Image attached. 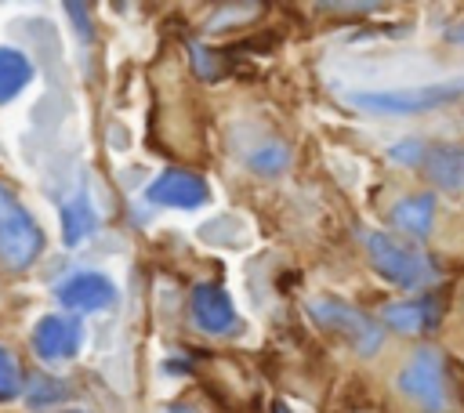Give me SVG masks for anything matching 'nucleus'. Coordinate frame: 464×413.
<instances>
[{"label":"nucleus","mask_w":464,"mask_h":413,"mask_svg":"<svg viewBox=\"0 0 464 413\" xmlns=\"http://www.w3.org/2000/svg\"><path fill=\"white\" fill-rule=\"evenodd\" d=\"M366 257L381 279H388L392 286H402V290H420V286L435 283V275H439L435 261L420 246H413L399 235H388V232L366 235Z\"/></svg>","instance_id":"nucleus-1"},{"label":"nucleus","mask_w":464,"mask_h":413,"mask_svg":"<svg viewBox=\"0 0 464 413\" xmlns=\"http://www.w3.org/2000/svg\"><path fill=\"white\" fill-rule=\"evenodd\" d=\"M457 98H464V80H442V83L410 87V91H355L352 105H359L362 112H381V116H413V112L442 109Z\"/></svg>","instance_id":"nucleus-2"},{"label":"nucleus","mask_w":464,"mask_h":413,"mask_svg":"<svg viewBox=\"0 0 464 413\" xmlns=\"http://www.w3.org/2000/svg\"><path fill=\"white\" fill-rule=\"evenodd\" d=\"M44 250V232L11 185L0 181V261L11 268H29Z\"/></svg>","instance_id":"nucleus-3"},{"label":"nucleus","mask_w":464,"mask_h":413,"mask_svg":"<svg viewBox=\"0 0 464 413\" xmlns=\"http://www.w3.org/2000/svg\"><path fill=\"white\" fill-rule=\"evenodd\" d=\"M308 315H312V322H315L319 330L341 337V341L352 344L359 355H373V351L381 348V330H377V322H373L366 312H359V308H352L348 301H341V297H330V293L312 297V301H308Z\"/></svg>","instance_id":"nucleus-4"},{"label":"nucleus","mask_w":464,"mask_h":413,"mask_svg":"<svg viewBox=\"0 0 464 413\" xmlns=\"http://www.w3.org/2000/svg\"><path fill=\"white\" fill-rule=\"evenodd\" d=\"M399 391L410 395L420 409L442 413L450 402V380H446V359L439 348H417L410 362L399 370Z\"/></svg>","instance_id":"nucleus-5"},{"label":"nucleus","mask_w":464,"mask_h":413,"mask_svg":"<svg viewBox=\"0 0 464 413\" xmlns=\"http://www.w3.org/2000/svg\"><path fill=\"white\" fill-rule=\"evenodd\" d=\"M149 199L160 206H178V210H192L199 203L210 199V188L203 178L188 174V170H163L152 185H149Z\"/></svg>","instance_id":"nucleus-6"},{"label":"nucleus","mask_w":464,"mask_h":413,"mask_svg":"<svg viewBox=\"0 0 464 413\" xmlns=\"http://www.w3.org/2000/svg\"><path fill=\"white\" fill-rule=\"evenodd\" d=\"M58 301L76 312H98L116 301V286L102 272H76L58 286Z\"/></svg>","instance_id":"nucleus-7"},{"label":"nucleus","mask_w":464,"mask_h":413,"mask_svg":"<svg viewBox=\"0 0 464 413\" xmlns=\"http://www.w3.org/2000/svg\"><path fill=\"white\" fill-rule=\"evenodd\" d=\"M33 351L40 359H72L80 351V322L65 315H44L33 326Z\"/></svg>","instance_id":"nucleus-8"},{"label":"nucleus","mask_w":464,"mask_h":413,"mask_svg":"<svg viewBox=\"0 0 464 413\" xmlns=\"http://www.w3.org/2000/svg\"><path fill=\"white\" fill-rule=\"evenodd\" d=\"M192 319L203 333H228L236 326V308H232V297L214 286V283H203L192 290Z\"/></svg>","instance_id":"nucleus-9"},{"label":"nucleus","mask_w":464,"mask_h":413,"mask_svg":"<svg viewBox=\"0 0 464 413\" xmlns=\"http://www.w3.org/2000/svg\"><path fill=\"white\" fill-rule=\"evenodd\" d=\"M442 319L439 297H413V301H392L384 304V322L399 333H424Z\"/></svg>","instance_id":"nucleus-10"},{"label":"nucleus","mask_w":464,"mask_h":413,"mask_svg":"<svg viewBox=\"0 0 464 413\" xmlns=\"http://www.w3.org/2000/svg\"><path fill=\"white\" fill-rule=\"evenodd\" d=\"M424 174L439 188H464V145H435L420 156Z\"/></svg>","instance_id":"nucleus-11"},{"label":"nucleus","mask_w":464,"mask_h":413,"mask_svg":"<svg viewBox=\"0 0 464 413\" xmlns=\"http://www.w3.org/2000/svg\"><path fill=\"white\" fill-rule=\"evenodd\" d=\"M388 221L410 235H428L431 232V221H435V196L431 192H417V196H406L399 199L392 210H388Z\"/></svg>","instance_id":"nucleus-12"},{"label":"nucleus","mask_w":464,"mask_h":413,"mask_svg":"<svg viewBox=\"0 0 464 413\" xmlns=\"http://www.w3.org/2000/svg\"><path fill=\"white\" fill-rule=\"evenodd\" d=\"M29 80H33L29 58L14 47H0V101H11L14 94H22Z\"/></svg>","instance_id":"nucleus-13"},{"label":"nucleus","mask_w":464,"mask_h":413,"mask_svg":"<svg viewBox=\"0 0 464 413\" xmlns=\"http://www.w3.org/2000/svg\"><path fill=\"white\" fill-rule=\"evenodd\" d=\"M87 232H94V210H91V203H87L83 196H76V199L65 206V228H62V235H65V243L72 246V243H80Z\"/></svg>","instance_id":"nucleus-14"},{"label":"nucleus","mask_w":464,"mask_h":413,"mask_svg":"<svg viewBox=\"0 0 464 413\" xmlns=\"http://www.w3.org/2000/svg\"><path fill=\"white\" fill-rule=\"evenodd\" d=\"M18 391H22V366L7 348H0V402H11Z\"/></svg>","instance_id":"nucleus-15"},{"label":"nucleus","mask_w":464,"mask_h":413,"mask_svg":"<svg viewBox=\"0 0 464 413\" xmlns=\"http://www.w3.org/2000/svg\"><path fill=\"white\" fill-rule=\"evenodd\" d=\"M286 163H290V156L283 145H261L250 152V170H257V174H279Z\"/></svg>","instance_id":"nucleus-16"},{"label":"nucleus","mask_w":464,"mask_h":413,"mask_svg":"<svg viewBox=\"0 0 464 413\" xmlns=\"http://www.w3.org/2000/svg\"><path fill=\"white\" fill-rule=\"evenodd\" d=\"M65 395V384H58L54 377H40V380H33V391H29V406L33 409H40V406H51V402H58Z\"/></svg>","instance_id":"nucleus-17"},{"label":"nucleus","mask_w":464,"mask_h":413,"mask_svg":"<svg viewBox=\"0 0 464 413\" xmlns=\"http://www.w3.org/2000/svg\"><path fill=\"white\" fill-rule=\"evenodd\" d=\"M446 36H450L453 43H460V47H464V18H460V22H457V25H453V29L446 33Z\"/></svg>","instance_id":"nucleus-18"},{"label":"nucleus","mask_w":464,"mask_h":413,"mask_svg":"<svg viewBox=\"0 0 464 413\" xmlns=\"http://www.w3.org/2000/svg\"><path fill=\"white\" fill-rule=\"evenodd\" d=\"M272 413H294V409H286L283 402H276V406H272Z\"/></svg>","instance_id":"nucleus-19"},{"label":"nucleus","mask_w":464,"mask_h":413,"mask_svg":"<svg viewBox=\"0 0 464 413\" xmlns=\"http://www.w3.org/2000/svg\"><path fill=\"white\" fill-rule=\"evenodd\" d=\"M170 413H192L188 406H170Z\"/></svg>","instance_id":"nucleus-20"}]
</instances>
